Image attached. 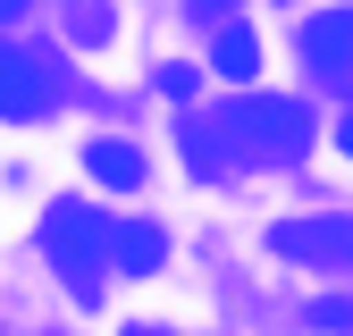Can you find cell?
<instances>
[{
	"mask_svg": "<svg viewBox=\"0 0 353 336\" xmlns=\"http://www.w3.org/2000/svg\"><path fill=\"white\" fill-rule=\"evenodd\" d=\"M168 261V235L152 227V219H118V252H110V269H126V277H152Z\"/></svg>",
	"mask_w": 353,
	"mask_h": 336,
	"instance_id": "obj_7",
	"label": "cell"
},
{
	"mask_svg": "<svg viewBox=\"0 0 353 336\" xmlns=\"http://www.w3.org/2000/svg\"><path fill=\"white\" fill-rule=\"evenodd\" d=\"M210 67L228 76V84H252V76H261V42H252L244 25H219V34H210Z\"/></svg>",
	"mask_w": 353,
	"mask_h": 336,
	"instance_id": "obj_8",
	"label": "cell"
},
{
	"mask_svg": "<svg viewBox=\"0 0 353 336\" xmlns=\"http://www.w3.org/2000/svg\"><path fill=\"white\" fill-rule=\"evenodd\" d=\"M336 143H345V160H353V118H345V126H336Z\"/></svg>",
	"mask_w": 353,
	"mask_h": 336,
	"instance_id": "obj_12",
	"label": "cell"
},
{
	"mask_svg": "<svg viewBox=\"0 0 353 336\" xmlns=\"http://www.w3.org/2000/svg\"><path fill=\"white\" fill-rule=\"evenodd\" d=\"M303 67L312 84H353V9H320L303 25Z\"/></svg>",
	"mask_w": 353,
	"mask_h": 336,
	"instance_id": "obj_5",
	"label": "cell"
},
{
	"mask_svg": "<svg viewBox=\"0 0 353 336\" xmlns=\"http://www.w3.org/2000/svg\"><path fill=\"white\" fill-rule=\"evenodd\" d=\"M312 328L345 336V328H353V303H345V294H320V303H312Z\"/></svg>",
	"mask_w": 353,
	"mask_h": 336,
	"instance_id": "obj_9",
	"label": "cell"
},
{
	"mask_svg": "<svg viewBox=\"0 0 353 336\" xmlns=\"http://www.w3.org/2000/svg\"><path fill=\"white\" fill-rule=\"evenodd\" d=\"M236 9V0H194V17H228Z\"/></svg>",
	"mask_w": 353,
	"mask_h": 336,
	"instance_id": "obj_10",
	"label": "cell"
},
{
	"mask_svg": "<svg viewBox=\"0 0 353 336\" xmlns=\"http://www.w3.org/2000/svg\"><path fill=\"white\" fill-rule=\"evenodd\" d=\"M270 252L294 261V269H353V219L345 210H328V219H278Z\"/></svg>",
	"mask_w": 353,
	"mask_h": 336,
	"instance_id": "obj_4",
	"label": "cell"
},
{
	"mask_svg": "<svg viewBox=\"0 0 353 336\" xmlns=\"http://www.w3.org/2000/svg\"><path fill=\"white\" fill-rule=\"evenodd\" d=\"M312 151V109L303 101H219L185 118V160L202 177L219 168H261V160H303Z\"/></svg>",
	"mask_w": 353,
	"mask_h": 336,
	"instance_id": "obj_1",
	"label": "cell"
},
{
	"mask_svg": "<svg viewBox=\"0 0 353 336\" xmlns=\"http://www.w3.org/2000/svg\"><path fill=\"white\" fill-rule=\"evenodd\" d=\"M59 109V76L42 51H26V42H0V118L9 126H34Z\"/></svg>",
	"mask_w": 353,
	"mask_h": 336,
	"instance_id": "obj_3",
	"label": "cell"
},
{
	"mask_svg": "<svg viewBox=\"0 0 353 336\" xmlns=\"http://www.w3.org/2000/svg\"><path fill=\"white\" fill-rule=\"evenodd\" d=\"M42 252H51V269L68 277V294L93 303L110 252H118V219L93 210V202H51V210H42Z\"/></svg>",
	"mask_w": 353,
	"mask_h": 336,
	"instance_id": "obj_2",
	"label": "cell"
},
{
	"mask_svg": "<svg viewBox=\"0 0 353 336\" xmlns=\"http://www.w3.org/2000/svg\"><path fill=\"white\" fill-rule=\"evenodd\" d=\"M126 336H168V328H126Z\"/></svg>",
	"mask_w": 353,
	"mask_h": 336,
	"instance_id": "obj_13",
	"label": "cell"
},
{
	"mask_svg": "<svg viewBox=\"0 0 353 336\" xmlns=\"http://www.w3.org/2000/svg\"><path fill=\"white\" fill-rule=\"evenodd\" d=\"M26 9H34V0H0V25H17V17H26Z\"/></svg>",
	"mask_w": 353,
	"mask_h": 336,
	"instance_id": "obj_11",
	"label": "cell"
},
{
	"mask_svg": "<svg viewBox=\"0 0 353 336\" xmlns=\"http://www.w3.org/2000/svg\"><path fill=\"white\" fill-rule=\"evenodd\" d=\"M84 177L110 185V193H126V185H143V151L118 143V135H93V143H84Z\"/></svg>",
	"mask_w": 353,
	"mask_h": 336,
	"instance_id": "obj_6",
	"label": "cell"
}]
</instances>
